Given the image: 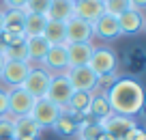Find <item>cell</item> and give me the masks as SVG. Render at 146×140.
I'll list each match as a JSON object with an SVG mask.
<instances>
[{"mask_svg": "<svg viewBox=\"0 0 146 140\" xmlns=\"http://www.w3.org/2000/svg\"><path fill=\"white\" fill-rule=\"evenodd\" d=\"M103 95L114 114L135 119L144 108V88L133 78H118L110 88H105Z\"/></svg>", "mask_w": 146, "mask_h": 140, "instance_id": "obj_1", "label": "cell"}, {"mask_svg": "<svg viewBox=\"0 0 146 140\" xmlns=\"http://www.w3.org/2000/svg\"><path fill=\"white\" fill-rule=\"evenodd\" d=\"M88 67H90V71L95 73L97 78L116 73V67H118V56H116V52L112 50V48H92Z\"/></svg>", "mask_w": 146, "mask_h": 140, "instance_id": "obj_2", "label": "cell"}, {"mask_svg": "<svg viewBox=\"0 0 146 140\" xmlns=\"http://www.w3.org/2000/svg\"><path fill=\"white\" fill-rule=\"evenodd\" d=\"M50 82H52V73L43 67H32L30 73L26 76L22 88L26 90L32 99H43L47 95V88H50Z\"/></svg>", "mask_w": 146, "mask_h": 140, "instance_id": "obj_3", "label": "cell"}, {"mask_svg": "<svg viewBox=\"0 0 146 140\" xmlns=\"http://www.w3.org/2000/svg\"><path fill=\"white\" fill-rule=\"evenodd\" d=\"M69 84L73 90H82V93H95V88H99V78L90 71L88 65L84 67H69L64 71Z\"/></svg>", "mask_w": 146, "mask_h": 140, "instance_id": "obj_4", "label": "cell"}, {"mask_svg": "<svg viewBox=\"0 0 146 140\" xmlns=\"http://www.w3.org/2000/svg\"><path fill=\"white\" fill-rule=\"evenodd\" d=\"M30 69L32 63H28V60H5V65L0 69V80L9 88H19L26 76L30 73Z\"/></svg>", "mask_w": 146, "mask_h": 140, "instance_id": "obj_5", "label": "cell"}, {"mask_svg": "<svg viewBox=\"0 0 146 140\" xmlns=\"http://www.w3.org/2000/svg\"><path fill=\"white\" fill-rule=\"evenodd\" d=\"M97 123H99L101 131L114 136L116 140H123L125 136H127V131L137 125V121L133 117H123V114H114V112L108 114V117L101 119V121H97Z\"/></svg>", "mask_w": 146, "mask_h": 140, "instance_id": "obj_6", "label": "cell"}, {"mask_svg": "<svg viewBox=\"0 0 146 140\" xmlns=\"http://www.w3.org/2000/svg\"><path fill=\"white\" fill-rule=\"evenodd\" d=\"M60 112H62V110H60L58 106L43 97V99L35 101V106H32V110H30V117L41 129H50V127L54 125V121L60 117Z\"/></svg>", "mask_w": 146, "mask_h": 140, "instance_id": "obj_7", "label": "cell"}, {"mask_svg": "<svg viewBox=\"0 0 146 140\" xmlns=\"http://www.w3.org/2000/svg\"><path fill=\"white\" fill-rule=\"evenodd\" d=\"M71 95H73V88H71V84H69L67 76H64V73L52 76V82H50L45 99H50L52 104H56L60 110H64L67 104H69V99H71Z\"/></svg>", "mask_w": 146, "mask_h": 140, "instance_id": "obj_8", "label": "cell"}, {"mask_svg": "<svg viewBox=\"0 0 146 140\" xmlns=\"http://www.w3.org/2000/svg\"><path fill=\"white\" fill-rule=\"evenodd\" d=\"M7 101H9V106H7V114L13 117V119H17V117H26V114H30V110H32V106H35L36 99H32L26 90L19 86V88L7 90Z\"/></svg>", "mask_w": 146, "mask_h": 140, "instance_id": "obj_9", "label": "cell"}, {"mask_svg": "<svg viewBox=\"0 0 146 140\" xmlns=\"http://www.w3.org/2000/svg\"><path fill=\"white\" fill-rule=\"evenodd\" d=\"M67 30V43H90L92 41V24L73 15L69 22H64Z\"/></svg>", "mask_w": 146, "mask_h": 140, "instance_id": "obj_10", "label": "cell"}, {"mask_svg": "<svg viewBox=\"0 0 146 140\" xmlns=\"http://www.w3.org/2000/svg\"><path fill=\"white\" fill-rule=\"evenodd\" d=\"M43 69L56 76V73H64L69 69V58H67V48L64 45H50L45 58H43Z\"/></svg>", "mask_w": 146, "mask_h": 140, "instance_id": "obj_11", "label": "cell"}, {"mask_svg": "<svg viewBox=\"0 0 146 140\" xmlns=\"http://www.w3.org/2000/svg\"><path fill=\"white\" fill-rule=\"evenodd\" d=\"M92 37H99L103 41H114L120 37V28H118V17L110 13H103L95 24H92Z\"/></svg>", "mask_w": 146, "mask_h": 140, "instance_id": "obj_12", "label": "cell"}, {"mask_svg": "<svg viewBox=\"0 0 146 140\" xmlns=\"http://www.w3.org/2000/svg\"><path fill=\"white\" fill-rule=\"evenodd\" d=\"M103 13H105L103 2H99V0H78L73 7V15L88 24H95Z\"/></svg>", "mask_w": 146, "mask_h": 140, "instance_id": "obj_13", "label": "cell"}, {"mask_svg": "<svg viewBox=\"0 0 146 140\" xmlns=\"http://www.w3.org/2000/svg\"><path fill=\"white\" fill-rule=\"evenodd\" d=\"M118 28L120 35H137V32L144 30V13L142 11H125L123 15H118Z\"/></svg>", "mask_w": 146, "mask_h": 140, "instance_id": "obj_14", "label": "cell"}, {"mask_svg": "<svg viewBox=\"0 0 146 140\" xmlns=\"http://www.w3.org/2000/svg\"><path fill=\"white\" fill-rule=\"evenodd\" d=\"M67 58H69V67H84L88 65L92 54V43H67Z\"/></svg>", "mask_w": 146, "mask_h": 140, "instance_id": "obj_15", "label": "cell"}, {"mask_svg": "<svg viewBox=\"0 0 146 140\" xmlns=\"http://www.w3.org/2000/svg\"><path fill=\"white\" fill-rule=\"evenodd\" d=\"M41 131L43 129L32 121L30 114L13 119V140H17V138H39Z\"/></svg>", "mask_w": 146, "mask_h": 140, "instance_id": "obj_16", "label": "cell"}, {"mask_svg": "<svg viewBox=\"0 0 146 140\" xmlns=\"http://www.w3.org/2000/svg\"><path fill=\"white\" fill-rule=\"evenodd\" d=\"M50 43L41 37H26V52H28V63H43Z\"/></svg>", "mask_w": 146, "mask_h": 140, "instance_id": "obj_17", "label": "cell"}, {"mask_svg": "<svg viewBox=\"0 0 146 140\" xmlns=\"http://www.w3.org/2000/svg\"><path fill=\"white\" fill-rule=\"evenodd\" d=\"M73 0H52L50 9H47V19H56V22H69L73 17Z\"/></svg>", "mask_w": 146, "mask_h": 140, "instance_id": "obj_18", "label": "cell"}, {"mask_svg": "<svg viewBox=\"0 0 146 140\" xmlns=\"http://www.w3.org/2000/svg\"><path fill=\"white\" fill-rule=\"evenodd\" d=\"M43 39L50 45H67V30H64L62 22L56 19H47L45 28H43Z\"/></svg>", "mask_w": 146, "mask_h": 140, "instance_id": "obj_19", "label": "cell"}, {"mask_svg": "<svg viewBox=\"0 0 146 140\" xmlns=\"http://www.w3.org/2000/svg\"><path fill=\"white\" fill-rule=\"evenodd\" d=\"M78 125H80V123L75 121V119H73L67 110H62V112H60V117L54 121V125H52L50 129H54L58 136L69 138V136H75V134H78Z\"/></svg>", "mask_w": 146, "mask_h": 140, "instance_id": "obj_20", "label": "cell"}, {"mask_svg": "<svg viewBox=\"0 0 146 140\" xmlns=\"http://www.w3.org/2000/svg\"><path fill=\"white\" fill-rule=\"evenodd\" d=\"M45 24H47V15L26 13L24 15V35L26 37H41Z\"/></svg>", "mask_w": 146, "mask_h": 140, "instance_id": "obj_21", "label": "cell"}, {"mask_svg": "<svg viewBox=\"0 0 146 140\" xmlns=\"http://www.w3.org/2000/svg\"><path fill=\"white\" fill-rule=\"evenodd\" d=\"M108 114H112V108H110L105 95H95V93H92L90 108H88V119H92V121H101V119H105Z\"/></svg>", "mask_w": 146, "mask_h": 140, "instance_id": "obj_22", "label": "cell"}, {"mask_svg": "<svg viewBox=\"0 0 146 140\" xmlns=\"http://www.w3.org/2000/svg\"><path fill=\"white\" fill-rule=\"evenodd\" d=\"M2 32H11V35L24 32V13L19 9L5 11V28H2Z\"/></svg>", "mask_w": 146, "mask_h": 140, "instance_id": "obj_23", "label": "cell"}, {"mask_svg": "<svg viewBox=\"0 0 146 140\" xmlns=\"http://www.w3.org/2000/svg\"><path fill=\"white\" fill-rule=\"evenodd\" d=\"M99 134H101V127H99V123L92 121V119H84L78 125V138L80 140H97Z\"/></svg>", "mask_w": 146, "mask_h": 140, "instance_id": "obj_24", "label": "cell"}, {"mask_svg": "<svg viewBox=\"0 0 146 140\" xmlns=\"http://www.w3.org/2000/svg\"><path fill=\"white\" fill-rule=\"evenodd\" d=\"M5 60H28V52H26V41H19V43H11L5 48L2 52Z\"/></svg>", "mask_w": 146, "mask_h": 140, "instance_id": "obj_25", "label": "cell"}, {"mask_svg": "<svg viewBox=\"0 0 146 140\" xmlns=\"http://www.w3.org/2000/svg\"><path fill=\"white\" fill-rule=\"evenodd\" d=\"M103 9H105V13L118 17V15H123L125 11H131L133 7H131L129 0H105V2H103Z\"/></svg>", "mask_w": 146, "mask_h": 140, "instance_id": "obj_26", "label": "cell"}, {"mask_svg": "<svg viewBox=\"0 0 146 140\" xmlns=\"http://www.w3.org/2000/svg\"><path fill=\"white\" fill-rule=\"evenodd\" d=\"M52 0H26V5L22 7V13H39V15H47V9H50Z\"/></svg>", "mask_w": 146, "mask_h": 140, "instance_id": "obj_27", "label": "cell"}, {"mask_svg": "<svg viewBox=\"0 0 146 140\" xmlns=\"http://www.w3.org/2000/svg\"><path fill=\"white\" fill-rule=\"evenodd\" d=\"M0 140H13V117H0Z\"/></svg>", "mask_w": 146, "mask_h": 140, "instance_id": "obj_28", "label": "cell"}, {"mask_svg": "<svg viewBox=\"0 0 146 140\" xmlns=\"http://www.w3.org/2000/svg\"><path fill=\"white\" fill-rule=\"evenodd\" d=\"M123 140H146V131L142 129L140 125H135L133 129H129V131H127V136H125Z\"/></svg>", "mask_w": 146, "mask_h": 140, "instance_id": "obj_29", "label": "cell"}, {"mask_svg": "<svg viewBox=\"0 0 146 140\" xmlns=\"http://www.w3.org/2000/svg\"><path fill=\"white\" fill-rule=\"evenodd\" d=\"M116 80H118V76H116V73H110V76H103V78H99V86H103V88H110V86L114 84Z\"/></svg>", "mask_w": 146, "mask_h": 140, "instance_id": "obj_30", "label": "cell"}, {"mask_svg": "<svg viewBox=\"0 0 146 140\" xmlns=\"http://www.w3.org/2000/svg\"><path fill=\"white\" fill-rule=\"evenodd\" d=\"M26 5V0H5V11L9 9H22Z\"/></svg>", "mask_w": 146, "mask_h": 140, "instance_id": "obj_31", "label": "cell"}, {"mask_svg": "<svg viewBox=\"0 0 146 140\" xmlns=\"http://www.w3.org/2000/svg\"><path fill=\"white\" fill-rule=\"evenodd\" d=\"M7 106H9V101H7V90L0 88V117L7 114Z\"/></svg>", "mask_w": 146, "mask_h": 140, "instance_id": "obj_32", "label": "cell"}, {"mask_svg": "<svg viewBox=\"0 0 146 140\" xmlns=\"http://www.w3.org/2000/svg\"><path fill=\"white\" fill-rule=\"evenodd\" d=\"M131 2V7L135 11H144V7H146V0H129Z\"/></svg>", "mask_w": 146, "mask_h": 140, "instance_id": "obj_33", "label": "cell"}, {"mask_svg": "<svg viewBox=\"0 0 146 140\" xmlns=\"http://www.w3.org/2000/svg\"><path fill=\"white\" fill-rule=\"evenodd\" d=\"M97 140H116V138H114V136H110V134H105V131H101Z\"/></svg>", "mask_w": 146, "mask_h": 140, "instance_id": "obj_34", "label": "cell"}, {"mask_svg": "<svg viewBox=\"0 0 146 140\" xmlns=\"http://www.w3.org/2000/svg\"><path fill=\"white\" fill-rule=\"evenodd\" d=\"M2 28H5V11H0V32H2Z\"/></svg>", "mask_w": 146, "mask_h": 140, "instance_id": "obj_35", "label": "cell"}, {"mask_svg": "<svg viewBox=\"0 0 146 140\" xmlns=\"http://www.w3.org/2000/svg\"><path fill=\"white\" fill-rule=\"evenodd\" d=\"M2 65H5V56L0 54V69H2Z\"/></svg>", "mask_w": 146, "mask_h": 140, "instance_id": "obj_36", "label": "cell"}, {"mask_svg": "<svg viewBox=\"0 0 146 140\" xmlns=\"http://www.w3.org/2000/svg\"><path fill=\"white\" fill-rule=\"evenodd\" d=\"M17 140H39V138H17Z\"/></svg>", "mask_w": 146, "mask_h": 140, "instance_id": "obj_37", "label": "cell"}, {"mask_svg": "<svg viewBox=\"0 0 146 140\" xmlns=\"http://www.w3.org/2000/svg\"><path fill=\"white\" fill-rule=\"evenodd\" d=\"M99 2H105V0H99Z\"/></svg>", "mask_w": 146, "mask_h": 140, "instance_id": "obj_38", "label": "cell"}, {"mask_svg": "<svg viewBox=\"0 0 146 140\" xmlns=\"http://www.w3.org/2000/svg\"><path fill=\"white\" fill-rule=\"evenodd\" d=\"M73 2H78V0H73Z\"/></svg>", "mask_w": 146, "mask_h": 140, "instance_id": "obj_39", "label": "cell"}]
</instances>
